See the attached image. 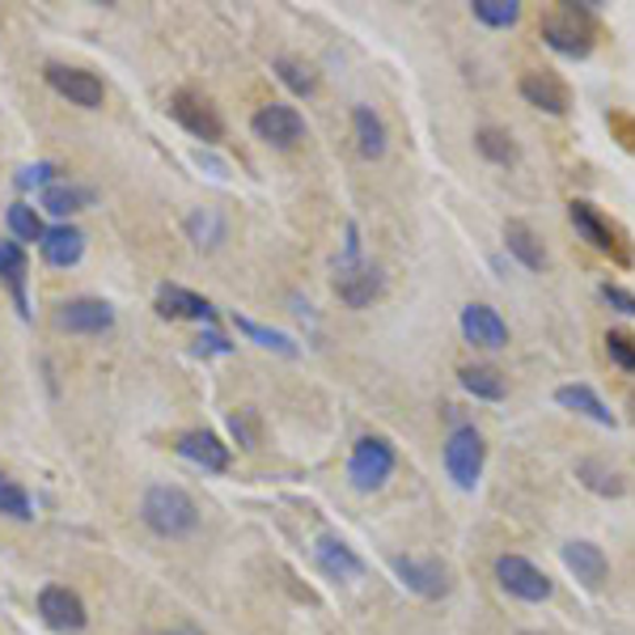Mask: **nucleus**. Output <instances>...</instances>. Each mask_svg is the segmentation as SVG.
<instances>
[{
  "label": "nucleus",
  "mask_w": 635,
  "mask_h": 635,
  "mask_svg": "<svg viewBox=\"0 0 635 635\" xmlns=\"http://www.w3.org/2000/svg\"><path fill=\"white\" fill-rule=\"evenodd\" d=\"M141 518L144 525L157 534V539H187L199 530V509L183 488L174 483H153L141 500Z\"/></svg>",
  "instance_id": "obj_1"
},
{
  "label": "nucleus",
  "mask_w": 635,
  "mask_h": 635,
  "mask_svg": "<svg viewBox=\"0 0 635 635\" xmlns=\"http://www.w3.org/2000/svg\"><path fill=\"white\" fill-rule=\"evenodd\" d=\"M567 221H572V229L585 237L597 255L614 259L618 267H632V242H627V234L614 225L606 212H597L588 199H572L567 204Z\"/></svg>",
  "instance_id": "obj_2"
},
{
  "label": "nucleus",
  "mask_w": 635,
  "mask_h": 635,
  "mask_svg": "<svg viewBox=\"0 0 635 635\" xmlns=\"http://www.w3.org/2000/svg\"><path fill=\"white\" fill-rule=\"evenodd\" d=\"M593 22H588V9H576V4H564L555 13L542 18V39L546 48L560 51V55H572V60H585L593 51Z\"/></svg>",
  "instance_id": "obj_3"
},
{
  "label": "nucleus",
  "mask_w": 635,
  "mask_h": 635,
  "mask_svg": "<svg viewBox=\"0 0 635 635\" xmlns=\"http://www.w3.org/2000/svg\"><path fill=\"white\" fill-rule=\"evenodd\" d=\"M395 445L381 441V437H360L352 449V462H348V479H352L356 492H377L390 474H395Z\"/></svg>",
  "instance_id": "obj_4"
},
{
  "label": "nucleus",
  "mask_w": 635,
  "mask_h": 635,
  "mask_svg": "<svg viewBox=\"0 0 635 635\" xmlns=\"http://www.w3.org/2000/svg\"><path fill=\"white\" fill-rule=\"evenodd\" d=\"M483 437L474 428H453L445 441V474L462 488V492H474L479 474H483Z\"/></svg>",
  "instance_id": "obj_5"
},
{
  "label": "nucleus",
  "mask_w": 635,
  "mask_h": 635,
  "mask_svg": "<svg viewBox=\"0 0 635 635\" xmlns=\"http://www.w3.org/2000/svg\"><path fill=\"white\" fill-rule=\"evenodd\" d=\"M495 581L509 588L513 597H521V602H546V597L555 593L551 576H546L542 567L530 564L525 555H500V560H495Z\"/></svg>",
  "instance_id": "obj_6"
},
{
  "label": "nucleus",
  "mask_w": 635,
  "mask_h": 635,
  "mask_svg": "<svg viewBox=\"0 0 635 635\" xmlns=\"http://www.w3.org/2000/svg\"><path fill=\"white\" fill-rule=\"evenodd\" d=\"M255 136L263 144H272V148H297L306 141V119L284 102H267V106L255 111Z\"/></svg>",
  "instance_id": "obj_7"
},
{
  "label": "nucleus",
  "mask_w": 635,
  "mask_h": 635,
  "mask_svg": "<svg viewBox=\"0 0 635 635\" xmlns=\"http://www.w3.org/2000/svg\"><path fill=\"white\" fill-rule=\"evenodd\" d=\"M170 115L178 119V123L187 127L195 141L216 144L221 136H225L221 115L212 111V102H208V98H199V94H191V90H178V94L170 98Z\"/></svg>",
  "instance_id": "obj_8"
},
{
  "label": "nucleus",
  "mask_w": 635,
  "mask_h": 635,
  "mask_svg": "<svg viewBox=\"0 0 635 635\" xmlns=\"http://www.w3.org/2000/svg\"><path fill=\"white\" fill-rule=\"evenodd\" d=\"M48 85L60 98H69L72 106H85V111H98V106H102V98H106V90H102V81H98L94 72L69 69V64H51Z\"/></svg>",
  "instance_id": "obj_9"
},
{
  "label": "nucleus",
  "mask_w": 635,
  "mask_h": 635,
  "mask_svg": "<svg viewBox=\"0 0 635 635\" xmlns=\"http://www.w3.org/2000/svg\"><path fill=\"white\" fill-rule=\"evenodd\" d=\"M55 327L72 330V335H102V330L115 327V309L106 306V301H94V297H76V301L60 306Z\"/></svg>",
  "instance_id": "obj_10"
},
{
  "label": "nucleus",
  "mask_w": 635,
  "mask_h": 635,
  "mask_svg": "<svg viewBox=\"0 0 635 635\" xmlns=\"http://www.w3.org/2000/svg\"><path fill=\"white\" fill-rule=\"evenodd\" d=\"M462 335H467V344L474 348H504L509 344V322L495 314L492 306H483V301H471V306L462 309Z\"/></svg>",
  "instance_id": "obj_11"
},
{
  "label": "nucleus",
  "mask_w": 635,
  "mask_h": 635,
  "mask_svg": "<svg viewBox=\"0 0 635 635\" xmlns=\"http://www.w3.org/2000/svg\"><path fill=\"white\" fill-rule=\"evenodd\" d=\"M39 614H43V623L55 627V632H81V627H85V606H81V597L64 585H48L39 593Z\"/></svg>",
  "instance_id": "obj_12"
},
{
  "label": "nucleus",
  "mask_w": 635,
  "mask_h": 635,
  "mask_svg": "<svg viewBox=\"0 0 635 635\" xmlns=\"http://www.w3.org/2000/svg\"><path fill=\"white\" fill-rule=\"evenodd\" d=\"M521 98L530 106L546 111V115H567L572 111V94H567V85L555 72H525L521 76Z\"/></svg>",
  "instance_id": "obj_13"
},
{
  "label": "nucleus",
  "mask_w": 635,
  "mask_h": 635,
  "mask_svg": "<svg viewBox=\"0 0 635 635\" xmlns=\"http://www.w3.org/2000/svg\"><path fill=\"white\" fill-rule=\"evenodd\" d=\"M395 572L402 576V585L416 588L420 597H445L449 593V572H445V564H437V560H411V555H399V560H395Z\"/></svg>",
  "instance_id": "obj_14"
},
{
  "label": "nucleus",
  "mask_w": 635,
  "mask_h": 635,
  "mask_svg": "<svg viewBox=\"0 0 635 635\" xmlns=\"http://www.w3.org/2000/svg\"><path fill=\"white\" fill-rule=\"evenodd\" d=\"M564 567L585 588H602L606 572H611V564H606V551H602L597 542H585V539L567 542V546H564Z\"/></svg>",
  "instance_id": "obj_15"
},
{
  "label": "nucleus",
  "mask_w": 635,
  "mask_h": 635,
  "mask_svg": "<svg viewBox=\"0 0 635 635\" xmlns=\"http://www.w3.org/2000/svg\"><path fill=\"white\" fill-rule=\"evenodd\" d=\"M314 560H318V567L327 572L330 581H356V576L365 572V564L356 560L352 546H348L344 539H330V534H322V539H318V546H314Z\"/></svg>",
  "instance_id": "obj_16"
},
{
  "label": "nucleus",
  "mask_w": 635,
  "mask_h": 635,
  "mask_svg": "<svg viewBox=\"0 0 635 635\" xmlns=\"http://www.w3.org/2000/svg\"><path fill=\"white\" fill-rule=\"evenodd\" d=\"M178 453L195 462V467H204V471H225L229 467V445H221L212 432H183L178 437Z\"/></svg>",
  "instance_id": "obj_17"
},
{
  "label": "nucleus",
  "mask_w": 635,
  "mask_h": 635,
  "mask_svg": "<svg viewBox=\"0 0 635 635\" xmlns=\"http://www.w3.org/2000/svg\"><path fill=\"white\" fill-rule=\"evenodd\" d=\"M39 246H43V259L51 267H72V263H81V255H85V234L72 229V225H55V229L43 234Z\"/></svg>",
  "instance_id": "obj_18"
},
{
  "label": "nucleus",
  "mask_w": 635,
  "mask_h": 635,
  "mask_svg": "<svg viewBox=\"0 0 635 635\" xmlns=\"http://www.w3.org/2000/svg\"><path fill=\"white\" fill-rule=\"evenodd\" d=\"M157 314H162V318H195V322H208L212 306L204 297L178 288V284H165L162 293H157Z\"/></svg>",
  "instance_id": "obj_19"
},
{
  "label": "nucleus",
  "mask_w": 635,
  "mask_h": 635,
  "mask_svg": "<svg viewBox=\"0 0 635 635\" xmlns=\"http://www.w3.org/2000/svg\"><path fill=\"white\" fill-rule=\"evenodd\" d=\"M504 246H509V255H518L521 267H530V272H542V267H546V250H542L539 234H534L525 221H509V225H504Z\"/></svg>",
  "instance_id": "obj_20"
},
{
  "label": "nucleus",
  "mask_w": 635,
  "mask_h": 635,
  "mask_svg": "<svg viewBox=\"0 0 635 635\" xmlns=\"http://www.w3.org/2000/svg\"><path fill=\"white\" fill-rule=\"evenodd\" d=\"M555 402L567 407V411H576V416H588V420L602 423V428H614V411L597 399L588 386H560V390H555Z\"/></svg>",
  "instance_id": "obj_21"
},
{
  "label": "nucleus",
  "mask_w": 635,
  "mask_h": 635,
  "mask_svg": "<svg viewBox=\"0 0 635 635\" xmlns=\"http://www.w3.org/2000/svg\"><path fill=\"white\" fill-rule=\"evenodd\" d=\"M352 127H356V148H360V157L377 162V157L386 153V123H381L369 106H356Z\"/></svg>",
  "instance_id": "obj_22"
},
{
  "label": "nucleus",
  "mask_w": 635,
  "mask_h": 635,
  "mask_svg": "<svg viewBox=\"0 0 635 635\" xmlns=\"http://www.w3.org/2000/svg\"><path fill=\"white\" fill-rule=\"evenodd\" d=\"M462 386L471 390L474 399H488V402H500L509 395V381H504V373L492 369V365H467V369H462Z\"/></svg>",
  "instance_id": "obj_23"
},
{
  "label": "nucleus",
  "mask_w": 635,
  "mask_h": 635,
  "mask_svg": "<svg viewBox=\"0 0 635 635\" xmlns=\"http://www.w3.org/2000/svg\"><path fill=\"white\" fill-rule=\"evenodd\" d=\"M576 479L585 483L588 492H597V495H623V492H627L623 474L611 471V467H606V462H597V458H585V462H576Z\"/></svg>",
  "instance_id": "obj_24"
},
{
  "label": "nucleus",
  "mask_w": 635,
  "mask_h": 635,
  "mask_svg": "<svg viewBox=\"0 0 635 635\" xmlns=\"http://www.w3.org/2000/svg\"><path fill=\"white\" fill-rule=\"evenodd\" d=\"M39 204H43L51 216H72V212H81L90 204V191L72 187V183H48L43 195H39Z\"/></svg>",
  "instance_id": "obj_25"
},
{
  "label": "nucleus",
  "mask_w": 635,
  "mask_h": 635,
  "mask_svg": "<svg viewBox=\"0 0 635 635\" xmlns=\"http://www.w3.org/2000/svg\"><path fill=\"white\" fill-rule=\"evenodd\" d=\"M474 148H479V153H483L488 162H495V165H513L521 157L518 144H513V136H509L504 127H479Z\"/></svg>",
  "instance_id": "obj_26"
},
{
  "label": "nucleus",
  "mask_w": 635,
  "mask_h": 635,
  "mask_svg": "<svg viewBox=\"0 0 635 635\" xmlns=\"http://www.w3.org/2000/svg\"><path fill=\"white\" fill-rule=\"evenodd\" d=\"M0 280L13 288V297H18V306L22 301V280H25V250L18 242H0Z\"/></svg>",
  "instance_id": "obj_27"
},
{
  "label": "nucleus",
  "mask_w": 635,
  "mask_h": 635,
  "mask_svg": "<svg viewBox=\"0 0 635 635\" xmlns=\"http://www.w3.org/2000/svg\"><path fill=\"white\" fill-rule=\"evenodd\" d=\"M471 9H474V18L483 25H492V30H509V25H518L521 18L518 0H474Z\"/></svg>",
  "instance_id": "obj_28"
},
{
  "label": "nucleus",
  "mask_w": 635,
  "mask_h": 635,
  "mask_svg": "<svg viewBox=\"0 0 635 635\" xmlns=\"http://www.w3.org/2000/svg\"><path fill=\"white\" fill-rule=\"evenodd\" d=\"M276 72H280V81L293 94H314V90H318L314 69H309L306 60H297V55H280V60H276Z\"/></svg>",
  "instance_id": "obj_29"
},
{
  "label": "nucleus",
  "mask_w": 635,
  "mask_h": 635,
  "mask_svg": "<svg viewBox=\"0 0 635 635\" xmlns=\"http://www.w3.org/2000/svg\"><path fill=\"white\" fill-rule=\"evenodd\" d=\"M9 229L22 237V242H43V221H39V212L30 208V204H13L9 208Z\"/></svg>",
  "instance_id": "obj_30"
},
{
  "label": "nucleus",
  "mask_w": 635,
  "mask_h": 635,
  "mask_svg": "<svg viewBox=\"0 0 635 635\" xmlns=\"http://www.w3.org/2000/svg\"><path fill=\"white\" fill-rule=\"evenodd\" d=\"M229 428H234L237 445L259 449V441H263V420H259V411H255V407H242V411H234Z\"/></svg>",
  "instance_id": "obj_31"
},
{
  "label": "nucleus",
  "mask_w": 635,
  "mask_h": 635,
  "mask_svg": "<svg viewBox=\"0 0 635 635\" xmlns=\"http://www.w3.org/2000/svg\"><path fill=\"white\" fill-rule=\"evenodd\" d=\"M0 513L13 521H30L34 513H30V495L13 483V479H0Z\"/></svg>",
  "instance_id": "obj_32"
},
{
  "label": "nucleus",
  "mask_w": 635,
  "mask_h": 635,
  "mask_svg": "<svg viewBox=\"0 0 635 635\" xmlns=\"http://www.w3.org/2000/svg\"><path fill=\"white\" fill-rule=\"evenodd\" d=\"M234 322H237V330H242V335L259 339L263 348H276V352H284V356H297L293 339H288V335H280V330H267V327H259V322H250V318H234Z\"/></svg>",
  "instance_id": "obj_33"
},
{
  "label": "nucleus",
  "mask_w": 635,
  "mask_h": 635,
  "mask_svg": "<svg viewBox=\"0 0 635 635\" xmlns=\"http://www.w3.org/2000/svg\"><path fill=\"white\" fill-rule=\"evenodd\" d=\"M606 352L623 373H635V335L632 330H611L606 335Z\"/></svg>",
  "instance_id": "obj_34"
},
{
  "label": "nucleus",
  "mask_w": 635,
  "mask_h": 635,
  "mask_svg": "<svg viewBox=\"0 0 635 635\" xmlns=\"http://www.w3.org/2000/svg\"><path fill=\"white\" fill-rule=\"evenodd\" d=\"M597 293H602V301H606V306H611V309H618V314H627V318H635V293H627L623 284H602Z\"/></svg>",
  "instance_id": "obj_35"
},
{
  "label": "nucleus",
  "mask_w": 635,
  "mask_h": 635,
  "mask_svg": "<svg viewBox=\"0 0 635 635\" xmlns=\"http://www.w3.org/2000/svg\"><path fill=\"white\" fill-rule=\"evenodd\" d=\"M606 123H611L614 132L623 136V148H627V153H635V119H627V115H606Z\"/></svg>",
  "instance_id": "obj_36"
},
{
  "label": "nucleus",
  "mask_w": 635,
  "mask_h": 635,
  "mask_svg": "<svg viewBox=\"0 0 635 635\" xmlns=\"http://www.w3.org/2000/svg\"><path fill=\"white\" fill-rule=\"evenodd\" d=\"M48 174H51V165H39V170H25V174H22V187H30V183H43Z\"/></svg>",
  "instance_id": "obj_37"
},
{
  "label": "nucleus",
  "mask_w": 635,
  "mask_h": 635,
  "mask_svg": "<svg viewBox=\"0 0 635 635\" xmlns=\"http://www.w3.org/2000/svg\"><path fill=\"white\" fill-rule=\"evenodd\" d=\"M627 411H632V420H635V390H627Z\"/></svg>",
  "instance_id": "obj_38"
},
{
  "label": "nucleus",
  "mask_w": 635,
  "mask_h": 635,
  "mask_svg": "<svg viewBox=\"0 0 635 635\" xmlns=\"http://www.w3.org/2000/svg\"><path fill=\"white\" fill-rule=\"evenodd\" d=\"M148 635H170V632H148Z\"/></svg>",
  "instance_id": "obj_39"
}]
</instances>
